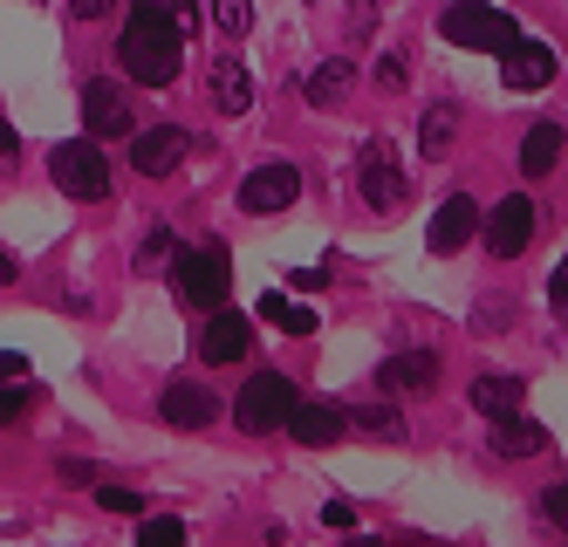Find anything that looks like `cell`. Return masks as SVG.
Returning a JSON list of instances; mask_svg holds the SVG:
<instances>
[{"label":"cell","mask_w":568,"mask_h":547,"mask_svg":"<svg viewBox=\"0 0 568 547\" xmlns=\"http://www.w3.org/2000/svg\"><path fill=\"white\" fill-rule=\"evenodd\" d=\"M131 14H151V21H179L185 34H192V21H199V8H192V0H131Z\"/></svg>","instance_id":"30"},{"label":"cell","mask_w":568,"mask_h":547,"mask_svg":"<svg viewBox=\"0 0 568 547\" xmlns=\"http://www.w3.org/2000/svg\"><path fill=\"white\" fill-rule=\"evenodd\" d=\"M0 411H8V425H14V417L28 411V384H8V397H0Z\"/></svg>","instance_id":"36"},{"label":"cell","mask_w":568,"mask_h":547,"mask_svg":"<svg viewBox=\"0 0 568 547\" xmlns=\"http://www.w3.org/2000/svg\"><path fill=\"white\" fill-rule=\"evenodd\" d=\"M90 499H97L103 514H124V520H144V493H131L124 479H97V486H90Z\"/></svg>","instance_id":"25"},{"label":"cell","mask_w":568,"mask_h":547,"mask_svg":"<svg viewBox=\"0 0 568 547\" xmlns=\"http://www.w3.org/2000/svg\"><path fill=\"white\" fill-rule=\"evenodd\" d=\"M349 425H356V432H371V438H384V445H404V438H412V425H404V411H384V404H371V411H349Z\"/></svg>","instance_id":"24"},{"label":"cell","mask_w":568,"mask_h":547,"mask_svg":"<svg viewBox=\"0 0 568 547\" xmlns=\"http://www.w3.org/2000/svg\"><path fill=\"white\" fill-rule=\"evenodd\" d=\"M486 452L494 458H507V466H520V458H541L548 452V432L535 425V417H494V438H486Z\"/></svg>","instance_id":"17"},{"label":"cell","mask_w":568,"mask_h":547,"mask_svg":"<svg viewBox=\"0 0 568 547\" xmlns=\"http://www.w3.org/2000/svg\"><path fill=\"white\" fill-rule=\"evenodd\" d=\"M479 226H486V213H479L466 192H453V199H438V205H432V220H425V246H432V254H459V246H466Z\"/></svg>","instance_id":"10"},{"label":"cell","mask_w":568,"mask_h":547,"mask_svg":"<svg viewBox=\"0 0 568 547\" xmlns=\"http://www.w3.org/2000/svg\"><path fill=\"white\" fill-rule=\"evenodd\" d=\"M377 391L384 397H432L438 391V356L432 350H397L377 363Z\"/></svg>","instance_id":"12"},{"label":"cell","mask_w":568,"mask_h":547,"mask_svg":"<svg viewBox=\"0 0 568 547\" xmlns=\"http://www.w3.org/2000/svg\"><path fill=\"white\" fill-rule=\"evenodd\" d=\"M295 384L281 369H254L247 384H240V397H233V425L247 432V438H267V432H288V417H295Z\"/></svg>","instance_id":"4"},{"label":"cell","mask_w":568,"mask_h":547,"mask_svg":"<svg viewBox=\"0 0 568 547\" xmlns=\"http://www.w3.org/2000/svg\"><path fill=\"white\" fill-rule=\"evenodd\" d=\"M438 34L453 41V49H479V55H507V49H520L514 14L494 8V0H453V8L438 14Z\"/></svg>","instance_id":"2"},{"label":"cell","mask_w":568,"mask_h":547,"mask_svg":"<svg viewBox=\"0 0 568 547\" xmlns=\"http://www.w3.org/2000/svg\"><path fill=\"white\" fill-rule=\"evenodd\" d=\"M453 138H459V103H432L425 123H418V151L425 158H445V151H453Z\"/></svg>","instance_id":"22"},{"label":"cell","mask_w":568,"mask_h":547,"mask_svg":"<svg viewBox=\"0 0 568 547\" xmlns=\"http://www.w3.org/2000/svg\"><path fill=\"white\" fill-rule=\"evenodd\" d=\"M158 417L179 425V432H206V425H220V397L206 384H192V376H172V384L158 391Z\"/></svg>","instance_id":"9"},{"label":"cell","mask_w":568,"mask_h":547,"mask_svg":"<svg viewBox=\"0 0 568 547\" xmlns=\"http://www.w3.org/2000/svg\"><path fill=\"white\" fill-rule=\"evenodd\" d=\"M165 261H179V246H172V226H151V240L138 246V274H158Z\"/></svg>","instance_id":"29"},{"label":"cell","mask_w":568,"mask_h":547,"mask_svg":"<svg viewBox=\"0 0 568 547\" xmlns=\"http://www.w3.org/2000/svg\"><path fill=\"white\" fill-rule=\"evenodd\" d=\"M322 527H336V534H349V527H356V507H349V499H329V507H322Z\"/></svg>","instance_id":"33"},{"label":"cell","mask_w":568,"mask_h":547,"mask_svg":"<svg viewBox=\"0 0 568 547\" xmlns=\"http://www.w3.org/2000/svg\"><path fill=\"white\" fill-rule=\"evenodd\" d=\"M192 138L179 131V123H151V131L131 138V164H138V179H172L179 164H185Z\"/></svg>","instance_id":"11"},{"label":"cell","mask_w":568,"mask_h":547,"mask_svg":"<svg viewBox=\"0 0 568 547\" xmlns=\"http://www.w3.org/2000/svg\"><path fill=\"white\" fill-rule=\"evenodd\" d=\"M302 199V172L288 158H261L247 179H240V213H288V205Z\"/></svg>","instance_id":"6"},{"label":"cell","mask_w":568,"mask_h":547,"mask_svg":"<svg viewBox=\"0 0 568 547\" xmlns=\"http://www.w3.org/2000/svg\"><path fill=\"white\" fill-rule=\"evenodd\" d=\"M165 274H172V294L199 315H220L226 294H233V267H226L220 246H179V261Z\"/></svg>","instance_id":"3"},{"label":"cell","mask_w":568,"mask_h":547,"mask_svg":"<svg viewBox=\"0 0 568 547\" xmlns=\"http://www.w3.org/2000/svg\"><path fill=\"white\" fill-rule=\"evenodd\" d=\"M83 123H90V138H138V117L124 103V82L97 75L90 90H83Z\"/></svg>","instance_id":"13"},{"label":"cell","mask_w":568,"mask_h":547,"mask_svg":"<svg viewBox=\"0 0 568 547\" xmlns=\"http://www.w3.org/2000/svg\"><path fill=\"white\" fill-rule=\"evenodd\" d=\"M110 8H116V0H69V14H75V21H103Z\"/></svg>","instance_id":"35"},{"label":"cell","mask_w":568,"mask_h":547,"mask_svg":"<svg viewBox=\"0 0 568 547\" xmlns=\"http://www.w3.org/2000/svg\"><path fill=\"white\" fill-rule=\"evenodd\" d=\"M349 90H356V62H349V55H329V62H315V69H308V82H302L308 110H336Z\"/></svg>","instance_id":"18"},{"label":"cell","mask_w":568,"mask_h":547,"mask_svg":"<svg viewBox=\"0 0 568 547\" xmlns=\"http://www.w3.org/2000/svg\"><path fill=\"white\" fill-rule=\"evenodd\" d=\"M548 302H555V315L568 322V261L555 267V281H548Z\"/></svg>","instance_id":"34"},{"label":"cell","mask_w":568,"mask_h":547,"mask_svg":"<svg viewBox=\"0 0 568 547\" xmlns=\"http://www.w3.org/2000/svg\"><path fill=\"white\" fill-rule=\"evenodd\" d=\"M520 397H527L520 376H500V369L473 376V411H486V417H514V411H520Z\"/></svg>","instance_id":"21"},{"label":"cell","mask_w":568,"mask_h":547,"mask_svg":"<svg viewBox=\"0 0 568 547\" xmlns=\"http://www.w3.org/2000/svg\"><path fill=\"white\" fill-rule=\"evenodd\" d=\"M261 322H274V328H288V335H315V328H322V322H315V308L288 302V294H261Z\"/></svg>","instance_id":"23"},{"label":"cell","mask_w":568,"mask_h":547,"mask_svg":"<svg viewBox=\"0 0 568 547\" xmlns=\"http://www.w3.org/2000/svg\"><path fill=\"white\" fill-rule=\"evenodd\" d=\"M535 514H541V527L568 534V479H555V486H541V493H535Z\"/></svg>","instance_id":"28"},{"label":"cell","mask_w":568,"mask_h":547,"mask_svg":"<svg viewBox=\"0 0 568 547\" xmlns=\"http://www.w3.org/2000/svg\"><path fill=\"white\" fill-rule=\"evenodd\" d=\"M138 547H185V520L179 514H144Z\"/></svg>","instance_id":"27"},{"label":"cell","mask_w":568,"mask_h":547,"mask_svg":"<svg viewBox=\"0 0 568 547\" xmlns=\"http://www.w3.org/2000/svg\"><path fill=\"white\" fill-rule=\"evenodd\" d=\"M356 192H363L371 213H397V205H404V172H397V151L390 144H363V158H356Z\"/></svg>","instance_id":"8"},{"label":"cell","mask_w":568,"mask_h":547,"mask_svg":"<svg viewBox=\"0 0 568 547\" xmlns=\"http://www.w3.org/2000/svg\"><path fill=\"white\" fill-rule=\"evenodd\" d=\"M561 144H568V138H561V123H555V117H541L535 131L520 138V172H527V179H548L555 164H561Z\"/></svg>","instance_id":"20"},{"label":"cell","mask_w":568,"mask_h":547,"mask_svg":"<svg viewBox=\"0 0 568 547\" xmlns=\"http://www.w3.org/2000/svg\"><path fill=\"white\" fill-rule=\"evenodd\" d=\"M254 350V328H247V315L240 308H220V315H206V328H199V363H240Z\"/></svg>","instance_id":"14"},{"label":"cell","mask_w":568,"mask_h":547,"mask_svg":"<svg viewBox=\"0 0 568 547\" xmlns=\"http://www.w3.org/2000/svg\"><path fill=\"white\" fill-rule=\"evenodd\" d=\"M49 179H55V192H69V199H83V205L110 199V164H103L97 138H75V144H55V151H49Z\"/></svg>","instance_id":"5"},{"label":"cell","mask_w":568,"mask_h":547,"mask_svg":"<svg viewBox=\"0 0 568 547\" xmlns=\"http://www.w3.org/2000/svg\"><path fill=\"white\" fill-rule=\"evenodd\" d=\"M535 199L527 192H514V199H500L494 213H486V226H479V240H486V254L494 261H520L527 246H535Z\"/></svg>","instance_id":"7"},{"label":"cell","mask_w":568,"mask_h":547,"mask_svg":"<svg viewBox=\"0 0 568 547\" xmlns=\"http://www.w3.org/2000/svg\"><path fill=\"white\" fill-rule=\"evenodd\" d=\"M555 75H561V55L548 49V41H520V49L500 55V82H507V90H548Z\"/></svg>","instance_id":"15"},{"label":"cell","mask_w":568,"mask_h":547,"mask_svg":"<svg viewBox=\"0 0 568 547\" xmlns=\"http://www.w3.org/2000/svg\"><path fill=\"white\" fill-rule=\"evenodd\" d=\"M343 432H356V425H349V411H336V404H295V417H288V438L308 445V452L343 445Z\"/></svg>","instance_id":"16"},{"label":"cell","mask_w":568,"mask_h":547,"mask_svg":"<svg viewBox=\"0 0 568 547\" xmlns=\"http://www.w3.org/2000/svg\"><path fill=\"white\" fill-rule=\"evenodd\" d=\"M213 28H220L226 41L254 34V0H213Z\"/></svg>","instance_id":"26"},{"label":"cell","mask_w":568,"mask_h":547,"mask_svg":"<svg viewBox=\"0 0 568 547\" xmlns=\"http://www.w3.org/2000/svg\"><path fill=\"white\" fill-rule=\"evenodd\" d=\"M116 62H124V75L144 82V90H165V82H179V69H185V28L131 14L124 34H116Z\"/></svg>","instance_id":"1"},{"label":"cell","mask_w":568,"mask_h":547,"mask_svg":"<svg viewBox=\"0 0 568 547\" xmlns=\"http://www.w3.org/2000/svg\"><path fill=\"white\" fill-rule=\"evenodd\" d=\"M377 82H384V90H404V82H412V62H404V49L377 62Z\"/></svg>","instance_id":"31"},{"label":"cell","mask_w":568,"mask_h":547,"mask_svg":"<svg viewBox=\"0 0 568 547\" xmlns=\"http://www.w3.org/2000/svg\"><path fill=\"white\" fill-rule=\"evenodd\" d=\"M322 281H329V274H322V267H295V274H288V287H302V294H315Z\"/></svg>","instance_id":"37"},{"label":"cell","mask_w":568,"mask_h":547,"mask_svg":"<svg viewBox=\"0 0 568 547\" xmlns=\"http://www.w3.org/2000/svg\"><path fill=\"white\" fill-rule=\"evenodd\" d=\"M213 110H220V117H247V110H254V75L240 69L233 55L213 62Z\"/></svg>","instance_id":"19"},{"label":"cell","mask_w":568,"mask_h":547,"mask_svg":"<svg viewBox=\"0 0 568 547\" xmlns=\"http://www.w3.org/2000/svg\"><path fill=\"white\" fill-rule=\"evenodd\" d=\"M371 28H377V0H349V34L363 41Z\"/></svg>","instance_id":"32"}]
</instances>
